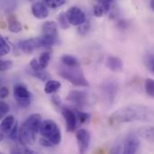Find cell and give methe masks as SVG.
Here are the masks:
<instances>
[{
	"mask_svg": "<svg viewBox=\"0 0 154 154\" xmlns=\"http://www.w3.org/2000/svg\"><path fill=\"white\" fill-rule=\"evenodd\" d=\"M10 50H11V48H10V45L7 42V41L4 37H1L0 38V55H1V57L7 55L9 53Z\"/></svg>",
	"mask_w": 154,
	"mask_h": 154,
	"instance_id": "22",
	"label": "cell"
},
{
	"mask_svg": "<svg viewBox=\"0 0 154 154\" xmlns=\"http://www.w3.org/2000/svg\"><path fill=\"white\" fill-rule=\"evenodd\" d=\"M101 90L106 101L109 104H113L117 94V84L113 80L106 81L102 84Z\"/></svg>",
	"mask_w": 154,
	"mask_h": 154,
	"instance_id": "9",
	"label": "cell"
},
{
	"mask_svg": "<svg viewBox=\"0 0 154 154\" xmlns=\"http://www.w3.org/2000/svg\"><path fill=\"white\" fill-rule=\"evenodd\" d=\"M7 23H8V29L11 32L17 33L22 31V25L14 15H13V14L8 15Z\"/></svg>",
	"mask_w": 154,
	"mask_h": 154,
	"instance_id": "16",
	"label": "cell"
},
{
	"mask_svg": "<svg viewBox=\"0 0 154 154\" xmlns=\"http://www.w3.org/2000/svg\"><path fill=\"white\" fill-rule=\"evenodd\" d=\"M79 67H64L60 68L59 74L63 79L69 80L75 86L78 87H89L88 79L85 78L83 71Z\"/></svg>",
	"mask_w": 154,
	"mask_h": 154,
	"instance_id": "3",
	"label": "cell"
},
{
	"mask_svg": "<svg viewBox=\"0 0 154 154\" xmlns=\"http://www.w3.org/2000/svg\"><path fill=\"white\" fill-rule=\"evenodd\" d=\"M58 21H59V24L61 26V28H63V29H67V28H69V21H68V19H67L66 14L61 13V14L59 15Z\"/></svg>",
	"mask_w": 154,
	"mask_h": 154,
	"instance_id": "27",
	"label": "cell"
},
{
	"mask_svg": "<svg viewBox=\"0 0 154 154\" xmlns=\"http://www.w3.org/2000/svg\"><path fill=\"white\" fill-rule=\"evenodd\" d=\"M138 134L143 138L154 142V127H151V126L143 127L139 129Z\"/></svg>",
	"mask_w": 154,
	"mask_h": 154,
	"instance_id": "20",
	"label": "cell"
},
{
	"mask_svg": "<svg viewBox=\"0 0 154 154\" xmlns=\"http://www.w3.org/2000/svg\"><path fill=\"white\" fill-rule=\"evenodd\" d=\"M50 60H51V53L49 51H45L41 54V56L39 58V63L42 69H44L48 66Z\"/></svg>",
	"mask_w": 154,
	"mask_h": 154,
	"instance_id": "23",
	"label": "cell"
},
{
	"mask_svg": "<svg viewBox=\"0 0 154 154\" xmlns=\"http://www.w3.org/2000/svg\"><path fill=\"white\" fill-rule=\"evenodd\" d=\"M154 118V111L149 106L143 105L133 104L126 106L116 112H115L109 117V123L111 125L132 123V122H145L151 121Z\"/></svg>",
	"mask_w": 154,
	"mask_h": 154,
	"instance_id": "1",
	"label": "cell"
},
{
	"mask_svg": "<svg viewBox=\"0 0 154 154\" xmlns=\"http://www.w3.org/2000/svg\"><path fill=\"white\" fill-rule=\"evenodd\" d=\"M150 5H151V8H152V9L154 11V0H151V4H150Z\"/></svg>",
	"mask_w": 154,
	"mask_h": 154,
	"instance_id": "40",
	"label": "cell"
},
{
	"mask_svg": "<svg viewBox=\"0 0 154 154\" xmlns=\"http://www.w3.org/2000/svg\"><path fill=\"white\" fill-rule=\"evenodd\" d=\"M18 134H19V129H18L17 122H15V124H14V125L13 126V128H12L11 131L8 133V137H9L10 140L15 141L16 139H18Z\"/></svg>",
	"mask_w": 154,
	"mask_h": 154,
	"instance_id": "28",
	"label": "cell"
},
{
	"mask_svg": "<svg viewBox=\"0 0 154 154\" xmlns=\"http://www.w3.org/2000/svg\"><path fill=\"white\" fill-rule=\"evenodd\" d=\"M15 122L16 121L14 120V117L13 116H5L1 123V132L3 134H8L14 125Z\"/></svg>",
	"mask_w": 154,
	"mask_h": 154,
	"instance_id": "17",
	"label": "cell"
},
{
	"mask_svg": "<svg viewBox=\"0 0 154 154\" xmlns=\"http://www.w3.org/2000/svg\"><path fill=\"white\" fill-rule=\"evenodd\" d=\"M9 94V90L7 88L5 87H2L1 88V91H0V96H1V98H5Z\"/></svg>",
	"mask_w": 154,
	"mask_h": 154,
	"instance_id": "38",
	"label": "cell"
},
{
	"mask_svg": "<svg viewBox=\"0 0 154 154\" xmlns=\"http://www.w3.org/2000/svg\"><path fill=\"white\" fill-rule=\"evenodd\" d=\"M51 100H52V102H53V104L57 106V107H60L61 106V102H60V97H58V96H53L52 97V98H51Z\"/></svg>",
	"mask_w": 154,
	"mask_h": 154,
	"instance_id": "39",
	"label": "cell"
},
{
	"mask_svg": "<svg viewBox=\"0 0 154 154\" xmlns=\"http://www.w3.org/2000/svg\"><path fill=\"white\" fill-rule=\"evenodd\" d=\"M40 143H41L42 146L46 147V148H50V147H52V146L54 145L50 140H48L47 138H44V137H42V138L40 139Z\"/></svg>",
	"mask_w": 154,
	"mask_h": 154,
	"instance_id": "37",
	"label": "cell"
},
{
	"mask_svg": "<svg viewBox=\"0 0 154 154\" xmlns=\"http://www.w3.org/2000/svg\"><path fill=\"white\" fill-rule=\"evenodd\" d=\"M18 0H1V7L4 12L11 13L16 9Z\"/></svg>",
	"mask_w": 154,
	"mask_h": 154,
	"instance_id": "19",
	"label": "cell"
},
{
	"mask_svg": "<svg viewBox=\"0 0 154 154\" xmlns=\"http://www.w3.org/2000/svg\"><path fill=\"white\" fill-rule=\"evenodd\" d=\"M89 28H90V23L89 22H85L84 23H82L81 25H79V32L81 34V35H85L89 31Z\"/></svg>",
	"mask_w": 154,
	"mask_h": 154,
	"instance_id": "30",
	"label": "cell"
},
{
	"mask_svg": "<svg viewBox=\"0 0 154 154\" xmlns=\"http://www.w3.org/2000/svg\"><path fill=\"white\" fill-rule=\"evenodd\" d=\"M76 139L78 142L79 149L80 153H85L90 143V134L86 129H80L76 134Z\"/></svg>",
	"mask_w": 154,
	"mask_h": 154,
	"instance_id": "10",
	"label": "cell"
},
{
	"mask_svg": "<svg viewBox=\"0 0 154 154\" xmlns=\"http://www.w3.org/2000/svg\"><path fill=\"white\" fill-rule=\"evenodd\" d=\"M58 40V25L53 21H46L42 26L40 41L42 47L52 46Z\"/></svg>",
	"mask_w": 154,
	"mask_h": 154,
	"instance_id": "4",
	"label": "cell"
},
{
	"mask_svg": "<svg viewBox=\"0 0 154 154\" xmlns=\"http://www.w3.org/2000/svg\"><path fill=\"white\" fill-rule=\"evenodd\" d=\"M27 1H34V0H27Z\"/></svg>",
	"mask_w": 154,
	"mask_h": 154,
	"instance_id": "41",
	"label": "cell"
},
{
	"mask_svg": "<svg viewBox=\"0 0 154 154\" xmlns=\"http://www.w3.org/2000/svg\"><path fill=\"white\" fill-rule=\"evenodd\" d=\"M61 114H62V116L66 121L68 132H73L76 129L77 121H78V117H77L76 113L74 111L70 110L69 108L63 107L61 110Z\"/></svg>",
	"mask_w": 154,
	"mask_h": 154,
	"instance_id": "13",
	"label": "cell"
},
{
	"mask_svg": "<svg viewBox=\"0 0 154 154\" xmlns=\"http://www.w3.org/2000/svg\"><path fill=\"white\" fill-rule=\"evenodd\" d=\"M106 13V10L104 8V6L97 3L95 6H94V14L97 16V17H101L104 14Z\"/></svg>",
	"mask_w": 154,
	"mask_h": 154,
	"instance_id": "29",
	"label": "cell"
},
{
	"mask_svg": "<svg viewBox=\"0 0 154 154\" xmlns=\"http://www.w3.org/2000/svg\"><path fill=\"white\" fill-rule=\"evenodd\" d=\"M14 96L21 107L26 108L31 105V93L23 84H17L14 87Z\"/></svg>",
	"mask_w": 154,
	"mask_h": 154,
	"instance_id": "6",
	"label": "cell"
},
{
	"mask_svg": "<svg viewBox=\"0 0 154 154\" xmlns=\"http://www.w3.org/2000/svg\"><path fill=\"white\" fill-rule=\"evenodd\" d=\"M12 66H13V62L11 60H1V63H0V70L1 71H5V70L11 69Z\"/></svg>",
	"mask_w": 154,
	"mask_h": 154,
	"instance_id": "31",
	"label": "cell"
},
{
	"mask_svg": "<svg viewBox=\"0 0 154 154\" xmlns=\"http://www.w3.org/2000/svg\"><path fill=\"white\" fill-rule=\"evenodd\" d=\"M146 65L150 71L154 74V54L149 55L146 59Z\"/></svg>",
	"mask_w": 154,
	"mask_h": 154,
	"instance_id": "32",
	"label": "cell"
},
{
	"mask_svg": "<svg viewBox=\"0 0 154 154\" xmlns=\"http://www.w3.org/2000/svg\"><path fill=\"white\" fill-rule=\"evenodd\" d=\"M61 61L63 65L67 67H79V62L78 61V60L71 55H63L61 57Z\"/></svg>",
	"mask_w": 154,
	"mask_h": 154,
	"instance_id": "21",
	"label": "cell"
},
{
	"mask_svg": "<svg viewBox=\"0 0 154 154\" xmlns=\"http://www.w3.org/2000/svg\"><path fill=\"white\" fill-rule=\"evenodd\" d=\"M67 100L77 107H84L88 104V95L84 91L71 90L67 97Z\"/></svg>",
	"mask_w": 154,
	"mask_h": 154,
	"instance_id": "8",
	"label": "cell"
},
{
	"mask_svg": "<svg viewBox=\"0 0 154 154\" xmlns=\"http://www.w3.org/2000/svg\"><path fill=\"white\" fill-rule=\"evenodd\" d=\"M66 16L69 24L74 26H79L87 21L85 13L78 6L70 7L66 13Z\"/></svg>",
	"mask_w": 154,
	"mask_h": 154,
	"instance_id": "7",
	"label": "cell"
},
{
	"mask_svg": "<svg viewBox=\"0 0 154 154\" xmlns=\"http://www.w3.org/2000/svg\"><path fill=\"white\" fill-rule=\"evenodd\" d=\"M115 1H116V0H97V2H98L99 4H101V5L104 6V8H105V10H106V13H107V12L109 11L112 3L115 2Z\"/></svg>",
	"mask_w": 154,
	"mask_h": 154,
	"instance_id": "35",
	"label": "cell"
},
{
	"mask_svg": "<svg viewBox=\"0 0 154 154\" xmlns=\"http://www.w3.org/2000/svg\"><path fill=\"white\" fill-rule=\"evenodd\" d=\"M31 75L36 77L37 79L42 80V81H45L49 79V75L47 72H44L42 70H32L31 69Z\"/></svg>",
	"mask_w": 154,
	"mask_h": 154,
	"instance_id": "26",
	"label": "cell"
},
{
	"mask_svg": "<svg viewBox=\"0 0 154 154\" xmlns=\"http://www.w3.org/2000/svg\"><path fill=\"white\" fill-rule=\"evenodd\" d=\"M40 133L42 137L50 140L54 145H59L61 142V133L57 124L52 120H44L42 124Z\"/></svg>",
	"mask_w": 154,
	"mask_h": 154,
	"instance_id": "5",
	"label": "cell"
},
{
	"mask_svg": "<svg viewBox=\"0 0 154 154\" xmlns=\"http://www.w3.org/2000/svg\"><path fill=\"white\" fill-rule=\"evenodd\" d=\"M9 112V106L5 102H1L0 104V115L1 117H4Z\"/></svg>",
	"mask_w": 154,
	"mask_h": 154,
	"instance_id": "34",
	"label": "cell"
},
{
	"mask_svg": "<svg viewBox=\"0 0 154 154\" xmlns=\"http://www.w3.org/2000/svg\"><path fill=\"white\" fill-rule=\"evenodd\" d=\"M106 66L112 71L119 72V71L123 70L124 63H123V61H122V60L120 58L111 56V57H108L107 60H106Z\"/></svg>",
	"mask_w": 154,
	"mask_h": 154,
	"instance_id": "15",
	"label": "cell"
},
{
	"mask_svg": "<svg viewBox=\"0 0 154 154\" xmlns=\"http://www.w3.org/2000/svg\"><path fill=\"white\" fill-rule=\"evenodd\" d=\"M32 13L37 19H45L49 15V10L45 3L36 2L32 5Z\"/></svg>",
	"mask_w": 154,
	"mask_h": 154,
	"instance_id": "14",
	"label": "cell"
},
{
	"mask_svg": "<svg viewBox=\"0 0 154 154\" xmlns=\"http://www.w3.org/2000/svg\"><path fill=\"white\" fill-rule=\"evenodd\" d=\"M44 3L48 7L51 9H56L62 6L66 3V0H44Z\"/></svg>",
	"mask_w": 154,
	"mask_h": 154,
	"instance_id": "24",
	"label": "cell"
},
{
	"mask_svg": "<svg viewBox=\"0 0 154 154\" xmlns=\"http://www.w3.org/2000/svg\"><path fill=\"white\" fill-rule=\"evenodd\" d=\"M18 47L22 51L25 53H32L33 51L42 46L40 38H31V39L19 42Z\"/></svg>",
	"mask_w": 154,
	"mask_h": 154,
	"instance_id": "11",
	"label": "cell"
},
{
	"mask_svg": "<svg viewBox=\"0 0 154 154\" xmlns=\"http://www.w3.org/2000/svg\"><path fill=\"white\" fill-rule=\"evenodd\" d=\"M145 91L147 95L154 97V80L152 79H147L145 80Z\"/></svg>",
	"mask_w": 154,
	"mask_h": 154,
	"instance_id": "25",
	"label": "cell"
},
{
	"mask_svg": "<svg viewBox=\"0 0 154 154\" xmlns=\"http://www.w3.org/2000/svg\"><path fill=\"white\" fill-rule=\"evenodd\" d=\"M61 87L60 81L57 80H48L44 87V91L46 94H53L57 92Z\"/></svg>",
	"mask_w": 154,
	"mask_h": 154,
	"instance_id": "18",
	"label": "cell"
},
{
	"mask_svg": "<svg viewBox=\"0 0 154 154\" xmlns=\"http://www.w3.org/2000/svg\"><path fill=\"white\" fill-rule=\"evenodd\" d=\"M30 67H31V69H32V70H42V69L39 63V60L37 61V60H35V59L32 60V61L30 62Z\"/></svg>",
	"mask_w": 154,
	"mask_h": 154,
	"instance_id": "36",
	"label": "cell"
},
{
	"mask_svg": "<svg viewBox=\"0 0 154 154\" xmlns=\"http://www.w3.org/2000/svg\"><path fill=\"white\" fill-rule=\"evenodd\" d=\"M42 121L39 114L31 115L19 128L18 140L23 146H28L34 143L37 134L41 130Z\"/></svg>",
	"mask_w": 154,
	"mask_h": 154,
	"instance_id": "2",
	"label": "cell"
},
{
	"mask_svg": "<svg viewBox=\"0 0 154 154\" xmlns=\"http://www.w3.org/2000/svg\"><path fill=\"white\" fill-rule=\"evenodd\" d=\"M76 115H77V117H78V120L81 123V124H84L88 121V115L84 113V112H79V111H76L75 112Z\"/></svg>",
	"mask_w": 154,
	"mask_h": 154,
	"instance_id": "33",
	"label": "cell"
},
{
	"mask_svg": "<svg viewBox=\"0 0 154 154\" xmlns=\"http://www.w3.org/2000/svg\"><path fill=\"white\" fill-rule=\"evenodd\" d=\"M140 145V141L136 134H130L126 139L125 140L124 143V153L125 154H134L138 151Z\"/></svg>",
	"mask_w": 154,
	"mask_h": 154,
	"instance_id": "12",
	"label": "cell"
}]
</instances>
